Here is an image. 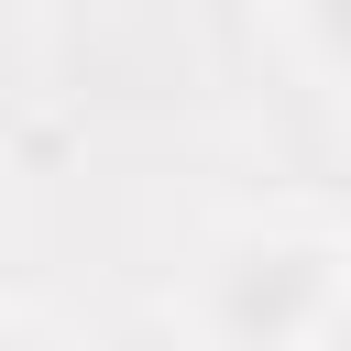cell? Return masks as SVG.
<instances>
[{
	"label": "cell",
	"mask_w": 351,
	"mask_h": 351,
	"mask_svg": "<svg viewBox=\"0 0 351 351\" xmlns=\"http://www.w3.org/2000/svg\"><path fill=\"white\" fill-rule=\"evenodd\" d=\"M0 351H77V340L44 329V318H22V307H0Z\"/></svg>",
	"instance_id": "3957f363"
},
{
	"label": "cell",
	"mask_w": 351,
	"mask_h": 351,
	"mask_svg": "<svg viewBox=\"0 0 351 351\" xmlns=\"http://www.w3.org/2000/svg\"><path fill=\"white\" fill-rule=\"evenodd\" d=\"M307 351H351V296H340V307H329V329H318V340H307Z\"/></svg>",
	"instance_id": "277c9868"
},
{
	"label": "cell",
	"mask_w": 351,
	"mask_h": 351,
	"mask_svg": "<svg viewBox=\"0 0 351 351\" xmlns=\"http://www.w3.org/2000/svg\"><path fill=\"white\" fill-rule=\"evenodd\" d=\"M340 99H351V88H340ZM340 132H351V110H340Z\"/></svg>",
	"instance_id": "5b68a950"
},
{
	"label": "cell",
	"mask_w": 351,
	"mask_h": 351,
	"mask_svg": "<svg viewBox=\"0 0 351 351\" xmlns=\"http://www.w3.org/2000/svg\"><path fill=\"white\" fill-rule=\"evenodd\" d=\"M274 33H285V55L307 77L351 88V0H274Z\"/></svg>",
	"instance_id": "7a4b0ae2"
},
{
	"label": "cell",
	"mask_w": 351,
	"mask_h": 351,
	"mask_svg": "<svg viewBox=\"0 0 351 351\" xmlns=\"http://www.w3.org/2000/svg\"><path fill=\"white\" fill-rule=\"evenodd\" d=\"M340 296H351V230L263 219V230H230V241L197 263L186 340H197V351H307Z\"/></svg>",
	"instance_id": "6da1fadb"
}]
</instances>
